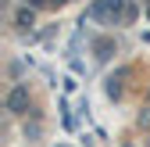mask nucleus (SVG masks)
<instances>
[{
	"label": "nucleus",
	"instance_id": "f257e3e1",
	"mask_svg": "<svg viewBox=\"0 0 150 147\" xmlns=\"http://www.w3.org/2000/svg\"><path fill=\"white\" fill-rule=\"evenodd\" d=\"M122 11V0H97V4L89 7V18H97V22H104V18L118 14Z\"/></svg>",
	"mask_w": 150,
	"mask_h": 147
},
{
	"label": "nucleus",
	"instance_id": "7ed1b4c3",
	"mask_svg": "<svg viewBox=\"0 0 150 147\" xmlns=\"http://www.w3.org/2000/svg\"><path fill=\"white\" fill-rule=\"evenodd\" d=\"M54 4H64V0H54Z\"/></svg>",
	"mask_w": 150,
	"mask_h": 147
},
{
	"label": "nucleus",
	"instance_id": "f03ea898",
	"mask_svg": "<svg viewBox=\"0 0 150 147\" xmlns=\"http://www.w3.org/2000/svg\"><path fill=\"white\" fill-rule=\"evenodd\" d=\"M25 104H29V93H25V90H22V86L11 90V97H7V108H11V111H22Z\"/></svg>",
	"mask_w": 150,
	"mask_h": 147
}]
</instances>
